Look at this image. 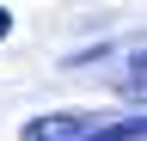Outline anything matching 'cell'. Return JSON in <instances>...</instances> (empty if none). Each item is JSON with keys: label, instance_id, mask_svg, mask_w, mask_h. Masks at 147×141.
<instances>
[{"label": "cell", "instance_id": "2", "mask_svg": "<svg viewBox=\"0 0 147 141\" xmlns=\"http://www.w3.org/2000/svg\"><path fill=\"white\" fill-rule=\"evenodd\" d=\"M6 31H12V12H6V6H0V43H6Z\"/></svg>", "mask_w": 147, "mask_h": 141}, {"label": "cell", "instance_id": "1", "mask_svg": "<svg viewBox=\"0 0 147 141\" xmlns=\"http://www.w3.org/2000/svg\"><path fill=\"white\" fill-rule=\"evenodd\" d=\"M92 135V111H49L25 123V141H86Z\"/></svg>", "mask_w": 147, "mask_h": 141}]
</instances>
